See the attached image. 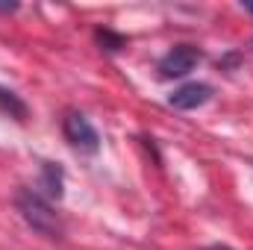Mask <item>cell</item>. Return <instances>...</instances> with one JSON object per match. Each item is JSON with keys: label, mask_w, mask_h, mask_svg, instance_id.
<instances>
[{"label": "cell", "mask_w": 253, "mask_h": 250, "mask_svg": "<svg viewBox=\"0 0 253 250\" xmlns=\"http://www.w3.org/2000/svg\"><path fill=\"white\" fill-rule=\"evenodd\" d=\"M15 206H18L21 218L27 221V227H33L39 236H44V239H62L65 236L62 218L56 215L53 203L44 194H39L36 188H18Z\"/></svg>", "instance_id": "obj_1"}, {"label": "cell", "mask_w": 253, "mask_h": 250, "mask_svg": "<svg viewBox=\"0 0 253 250\" xmlns=\"http://www.w3.org/2000/svg\"><path fill=\"white\" fill-rule=\"evenodd\" d=\"M62 132H65V141L80 150V153H97L100 150V132L94 129V124L77 112V109H68L62 118Z\"/></svg>", "instance_id": "obj_2"}, {"label": "cell", "mask_w": 253, "mask_h": 250, "mask_svg": "<svg viewBox=\"0 0 253 250\" xmlns=\"http://www.w3.org/2000/svg\"><path fill=\"white\" fill-rule=\"evenodd\" d=\"M200 62H203V50L200 47H194V44H177V47H171L159 59L156 71H159L162 80H180V77L191 74Z\"/></svg>", "instance_id": "obj_3"}, {"label": "cell", "mask_w": 253, "mask_h": 250, "mask_svg": "<svg viewBox=\"0 0 253 250\" xmlns=\"http://www.w3.org/2000/svg\"><path fill=\"white\" fill-rule=\"evenodd\" d=\"M215 94V88L209 83H186L180 88H174V94L168 97V106L174 109H183V112H191V109H200L203 103H209Z\"/></svg>", "instance_id": "obj_4"}, {"label": "cell", "mask_w": 253, "mask_h": 250, "mask_svg": "<svg viewBox=\"0 0 253 250\" xmlns=\"http://www.w3.org/2000/svg\"><path fill=\"white\" fill-rule=\"evenodd\" d=\"M42 188L47 191V200H62L65 174L56 162H42Z\"/></svg>", "instance_id": "obj_5"}, {"label": "cell", "mask_w": 253, "mask_h": 250, "mask_svg": "<svg viewBox=\"0 0 253 250\" xmlns=\"http://www.w3.org/2000/svg\"><path fill=\"white\" fill-rule=\"evenodd\" d=\"M0 112L9 115V118H15V121H27V115H30L27 103L12 88H3V85H0Z\"/></svg>", "instance_id": "obj_6"}, {"label": "cell", "mask_w": 253, "mask_h": 250, "mask_svg": "<svg viewBox=\"0 0 253 250\" xmlns=\"http://www.w3.org/2000/svg\"><path fill=\"white\" fill-rule=\"evenodd\" d=\"M97 42H100L106 50H121L126 44L124 36H115V33H109V30H100V33H97Z\"/></svg>", "instance_id": "obj_7"}, {"label": "cell", "mask_w": 253, "mask_h": 250, "mask_svg": "<svg viewBox=\"0 0 253 250\" xmlns=\"http://www.w3.org/2000/svg\"><path fill=\"white\" fill-rule=\"evenodd\" d=\"M18 9V3H0V12H15Z\"/></svg>", "instance_id": "obj_8"}, {"label": "cell", "mask_w": 253, "mask_h": 250, "mask_svg": "<svg viewBox=\"0 0 253 250\" xmlns=\"http://www.w3.org/2000/svg\"><path fill=\"white\" fill-rule=\"evenodd\" d=\"M209 250H230V248H209Z\"/></svg>", "instance_id": "obj_9"}]
</instances>
